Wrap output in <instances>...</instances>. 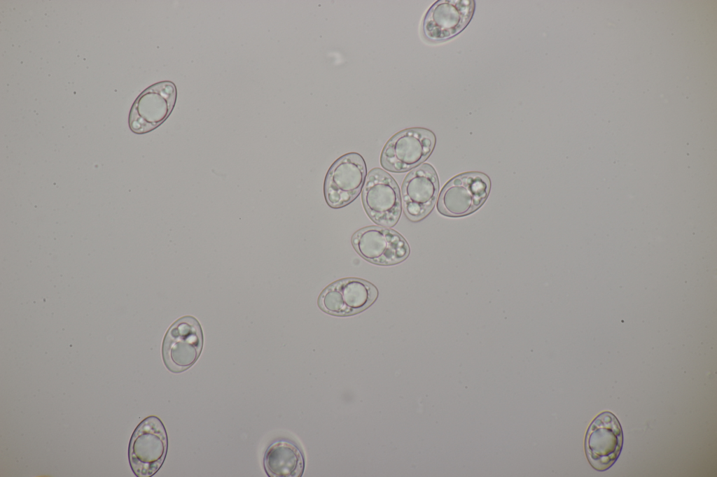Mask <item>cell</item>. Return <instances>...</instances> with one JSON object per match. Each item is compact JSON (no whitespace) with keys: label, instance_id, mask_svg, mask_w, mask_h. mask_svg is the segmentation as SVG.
Wrapping results in <instances>:
<instances>
[{"label":"cell","instance_id":"cell-1","mask_svg":"<svg viewBox=\"0 0 717 477\" xmlns=\"http://www.w3.org/2000/svg\"><path fill=\"white\" fill-rule=\"evenodd\" d=\"M168 439L159 418L144 419L133 432L128 448V459L137 477H151L157 473L166 457Z\"/></svg>","mask_w":717,"mask_h":477},{"label":"cell","instance_id":"cell-2","mask_svg":"<svg viewBox=\"0 0 717 477\" xmlns=\"http://www.w3.org/2000/svg\"><path fill=\"white\" fill-rule=\"evenodd\" d=\"M203 332L199 321L185 315L168 329L162 346V356L167 369L174 373L191 367L199 358L203 348Z\"/></svg>","mask_w":717,"mask_h":477},{"label":"cell","instance_id":"cell-3","mask_svg":"<svg viewBox=\"0 0 717 477\" xmlns=\"http://www.w3.org/2000/svg\"><path fill=\"white\" fill-rule=\"evenodd\" d=\"M436 144L431 130L413 127L394 135L385 144L380 157L382 166L394 173L408 171L425 161Z\"/></svg>","mask_w":717,"mask_h":477},{"label":"cell","instance_id":"cell-4","mask_svg":"<svg viewBox=\"0 0 717 477\" xmlns=\"http://www.w3.org/2000/svg\"><path fill=\"white\" fill-rule=\"evenodd\" d=\"M362 201L368 215L376 224L391 227L398 222L402 212L399 187L383 169L375 168L368 173Z\"/></svg>","mask_w":717,"mask_h":477},{"label":"cell","instance_id":"cell-5","mask_svg":"<svg viewBox=\"0 0 717 477\" xmlns=\"http://www.w3.org/2000/svg\"><path fill=\"white\" fill-rule=\"evenodd\" d=\"M177 91L172 81L156 83L135 99L129 114V127L135 134H146L169 117L176 104Z\"/></svg>","mask_w":717,"mask_h":477},{"label":"cell","instance_id":"cell-6","mask_svg":"<svg viewBox=\"0 0 717 477\" xmlns=\"http://www.w3.org/2000/svg\"><path fill=\"white\" fill-rule=\"evenodd\" d=\"M366 172L365 160L357 152L347 153L335 160L324 181V196L328 205L339 208L353 201L362 189Z\"/></svg>","mask_w":717,"mask_h":477},{"label":"cell","instance_id":"cell-7","mask_svg":"<svg viewBox=\"0 0 717 477\" xmlns=\"http://www.w3.org/2000/svg\"><path fill=\"white\" fill-rule=\"evenodd\" d=\"M490 189L489 178L479 172H468L450 180L440 194L437 208L447 216L460 217L478 209Z\"/></svg>","mask_w":717,"mask_h":477},{"label":"cell","instance_id":"cell-8","mask_svg":"<svg viewBox=\"0 0 717 477\" xmlns=\"http://www.w3.org/2000/svg\"><path fill=\"white\" fill-rule=\"evenodd\" d=\"M623 444L620 424L612 413L604 411L591 422L585 439V450L590 465L604 471L618 460Z\"/></svg>","mask_w":717,"mask_h":477},{"label":"cell","instance_id":"cell-9","mask_svg":"<svg viewBox=\"0 0 717 477\" xmlns=\"http://www.w3.org/2000/svg\"><path fill=\"white\" fill-rule=\"evenodd\" d=\"M357 253L366 260L379 265H392L405 260L410 254L405 239L391 229L378 226L363 227L351 237Z\"/></svg>","mask_w":717,"mask_h":477},{"label":"cell","instance_id":"cell-10","mask_svg":"<svg viewBox=\"0 0 717 477\" xmlns=\"http://www.w3.org/2000/svg\"><path fill=\"white\" fill-rule=\"evenodd\" d=\"M377 296V289L370 282L347 278L327 286L319 295L318 305L331 315H350L371 306Z\"/></svg>","mask_w":717,"mask_h":477},{"label":"cell","instance_id":"cell-11","mask_svg":"<svg viewBox=\"0 0 717 477\" xmlns=\"http://www.w3.org/2000/svg\"><path fill=\"white\" fill-rule=\"evenodd\" d=\"M475 3L473 0H439L427 11L423 22L426 38L444 41L454 37L470 22Z\"/></svg>","mask_w":717,"mask_h":477},{"label":"cell","instance_id":"cell-12","mask_svg":"<svg viewBox=\"0 0 717 477\" xmlns=\"http://www.w3.org/2000/svg\"><path fill=\"white\" fill-rule=\"evenodd\" d=\"M438 192V179L433 167L423 164L411 171L402 185L405 215L412 221L426 217L432 210Z\"/></svg>","mask_w":717,"mask_h":477},{"label":"cell","instance_id":"cell-13","mask_svg":"<svg viewBox=\"0 0 717 477\" xmlns=\"http://www.w3.org/2000/svg\"><path fill=\"white\" fill-rule=\"evenodd\" d=\"M263 466L270 477H300L304 471V458L293 443L279 440L272 443L265 453Z\"/></svg>","mask_w":717,"mask_h":477}]
</instances>
